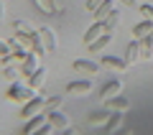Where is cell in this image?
<instances>
[{
	"label": "cell",
	"mask_w": 153,
	"mask_h": 135,
	"mask_svg": "<svg viewBox=\"0 0 153 135\" xmlns=\"http://www.w3.org/2000/svg\"><path fill=\"white\" fill-rule=\"evenodd\" d=\"M38 89H33L31 84H18V82H10V87L5 89V99L8 102H28L31 97H36Z\"/></svg>",
	"instance_id": "6da1fadb"
},
{
	"label": "cell",
	"mask_w": 153,
	"mask_h": 135,
	"mask_svg": "<svg viewBox=\"0 0 153 135\" xmlns=\"http://www.w3.org/2000/svg\"><path fill=\"white\" fill-rule=\"evenodd\" d=\"M44 105H46V99L44 97H38V94H36V97H31V99H28V102H23V110H21V117H33V115H41V112H44Z\"/></svg>",
	"instance_id": "7a4b0ae2"
},
{
	"label": "cell",
	"mask_w": 153,
	"mask_h": 135,
	"mask_svg": "<svg viewBox=\"0 0 153 135\" xmlns=\"http://www.w3.org/2000/svg\"><path fill=\"white\" fill-rule=\"evenodd\" d=\"M89 92H92V82L89 79H76V82L66 84V94H71V97H87Z\"/></svg>",
	"instance_id": "3957f363"
},
{
	"label": "cell",
	"mask_w": 153,
	"mask_h": 135,
	"mask_svg": "<svg viewBox=\"0 0 153 135\" xmlns=\"http://www.w3.org/2000/svg\"><path fill=\"white\" fill-rule=\"evenodd\" d=\"M71 69H74L76 74L92 76V79H94V74H100V64L97 61H89V59H76L74 64H71Z\"/></svg>",
	"instance_id": "277c9868"
},
{
	"label": "cell",
	"mask_w": 153,
	"mask_h": 135,
	"mask_svg": "<svg viewBox=\"0 0 153 135\" xmlns=\"http://www.w3.org/2000/svg\"><path fill=\"white\" fill-rule=\"evenodd\" d=\"M41 66V54H36V51H28L26 56H23V61H21V71H23V76H31L33 71Z\"/></svg>",
	"instance_id": "5b68a950"
},
{
	"label": "cell",
	"mask_w": 153,
	"mask_h": 135,
	"mask_svg": "<svg viewBox=\"0 0 153 135\" xmlns=\"http://www.w3.org/2000/svg\"><path fill=\"white\" fill-rule=\"evenodd\" d=\"M46 120H49V122H51V128H54V130H59V133H66V130L71 128L69 117H66V115H61L59 110H54V112H46Z\"/></svg>",
	"instance_id": "8992f818"
},
{
	"label": "cell",
	"mask_w": 153,
	"mask_h": 135,
	"mask_svg": "<svg viewBox=\"0 0 153 135\" xmlns=\"http://www.w3.org/2000/svg\"><path fill=\"white\" fill-rule=\"evenodd\" d=\"M38 38H41V43H44L46 54H54V51L59 49V41H56V33L51 31V28H38Z\"/></svg>",
	"instance_id": "52a82bcc"
},
{
	"label": "cell",
	"mask_w": 153,
	"mask_h": 135,
	"mask_svg": "<svg viewBox=\"0 0 153 135\" xmlns=\"http://www.w3.org/2000/svg\"><path fill=\"white\" fill-rule=\"evenodd\" d=\"M46 122H49V120H46V115H44V112H41V115H33V117H28L26 128H23V135H33V133H41Z\"/></svg>",
	"instance_id": "ba28073f"
},
{
	"label": "cell",
	"mask_w": 153,
	"mask_h": 135,
	"mask_svg": "<svg viewBox=\"0 0 153 135\" xmlns=\"http://www.w3.org/2000/svg\"><path fill=\"white\" fill-rule=\"evenodd\" d=\"M138 61H140V41L133 38V41L128 43V51H125V64L133 66V64H138Z\"/></svg>",
	"instance_id": "9c48e42d"
},
{
	"label": "cell",
	"mask_w": 153,
	"mask_h": 135,
	"mask_svg": "<svg viewBox=\"0 0 153 135\" xmlns=\"http://www.w3.org/2000/svg\"><path fill=\"white\" fill-rule=\"evenodd\" d=\"M100 66H105V69H110V71H125V69H128L125 59H115V56H110V54H105V56H102Z\"/></svg>",
	"instance_id": "30bf717a"
},
{
	"label": "cell",
	"mask_w": 153,
	"mask_h": 135,
	"mask_svg": "<svg viewBox=\"0 0 153 135\" xmlns=\"http://www.w3.org/2000/svg\"><path fill=\"white\" fill-rule=\"evenodd\" d=\"M110 115H112V110H100V112H89V117H87V122L92 125V128H105L107 125V120H110Z\"/></svg>",
	"instance_id": "8fae6325"
},
{
	"label": "cell",
	"mask_w": 153,
	"mask_h": 135,
	"mask_svg": "<svg viewBox=\"0 0 153 135\" xmlns=\"http://www.w3.org/2000/svg\"><path fill=\"white\" fill-rule=\"evenodd\" d=\"M102 33H110V31H107V28H105V23H102V21H94L92 26L87 28V33H84V43H87V46H89V43H92L94 38H100V36H102Z\"/></svg>",
	"instance_id": "7c38bea8"
},
{
	"label": "cell",
	"mask_w": 153,
	"mask_h": 135,
	"mask_svg": "<svg viewBox=\"0 0 153 135\" xmlns=\"http://www.w3.org/2000/svg\"><path fill=\"white\" fill-rule=\"evenodd\" d=\"M102 102H105L107 110H117V112H128V110H130V102H128L125 97H120V94H115V97H110V99H102Z\"/></svg>",
	"instance_id": "4fadbf2b"
},
{
	"label": "cell",
	"mask_w": 153,
	"mask_h": 135,
	"mask_svg": "<svg viewBox=\"0 0 153 135\" xmlns=\"http://www.w3.org/2000/svg\"><path fill=\"white\" fill-rule=\"evenodd\" d=\"M123 120H125V112L112 110V115H110V120H107V125H105V130H107V133H117V130L123 128Z\"/></svg>",
	"instance_id": "5bb4252c"
},
{
	"label": "cell",
	"mask_w": 153,
	"mask_h": 135,
	"mask_svg": "<svg viewBox=\"0 0 153 135\" xmlns=\"http://www.w3.org/2000/svg\"><path fill=\"white\" fill-rule=\"evenodd\" d=\"M148 33H153V21H146V18H143L138 26H133V38H138V41L146 38Z\"/></svg>",
	"instance_id": "9a60e30c"
},
{
	"label": "cell",
	"mask_w": 153,
	"mask_h": 135,
	"mask_svg": "<svg viewBox=\"0 0 153 135\" xmlns=\"http://www.w3.org/2000/svg\"><path fill=\"white\" fill-rule=\"evenodd\" d=\"M110 41H112V33H102L100 38H94V41L89 43V51H92V54H100V51H105L110 46Z\"/></svg>",
	"instance_id": "2e32d148"
},
{
	"label": "cell",
	"mask_w": 153,
	"mask_h": 135,
	"mask_svg": "<svg viewBox=\"0 0 153 135\" xmlns=\"http://www.w3.org/2000/svg\"><path fill=\"white\" fill-rule=\"evenodd\" d=\"M120 92H123V82L112 79V82H107L102 87V99H110V97H115V94H120Z\"/></svg>",
	"instance_id": "e0dca14e"
},
{
	"label": "cell",
	"mask_w": 153,
	"mask_h": 135,
	"mask_svg": "<svg viewBox=\"0 0 153 135\" xmlns=\"http://www.w3.org/2000/svg\"><path fill=\"white\" fill-rule=\"evenodd\" d=\"M28 84H31L33 89H41V87L46 84V69H44V66H38V69L28 76Z\"/></svg>",
	"instance_id": "ac0fdd59"
},
{
	"label": "cell",
	"mask_w": 153,
	"mask_h": 135,
	"mask_svg": "<svg viewBox=\"0 0 153 135\" xmlns=\"http://www.w3.org/2000/svg\"><path fill=\"white\" fill-rule=\"evenodd\" d=\"M13 31H16V33H23V36H36L38 28H33L28 21H21V18H18V21H13Z\"/></svg>",
	"instance_id": "d6986e66"
},
{
	"label": "cell",
	"mask_w": 153,
	"mask_h": 135,
	"mask_svg": "<svg viewBox=\"0 0 153 135\" xmlns=\"http://www.w3.org/2000/svg\"><path fill=\"white\" fill-rule=\"evenodd\" d=\"M112 10H115L112 0H105V3H102V5H100L97 10L92 13V16H94V21H105V18H107V16H110V13H112Z\"/></svg>",
	"instance_id": "ffe728a7"
},
{
	"label": "cell",
	"mask_w": 153,
	"mask_h": 135,
	"mask_svg": "<svg viewBox=\"0 0 153 135\" xmlns=\"http://www.w3.org/2000/svg\"><path fill=\"white\" fill-rule=\"evenodd\" d=\"M33 5H36L38 10L44 13V16H51V13H56V5H54V0H33Z\"/></svg>",
	"instance_id": "44dd1931"
},
{
	"label": "cell",
	"mask_w": 153,
	"mask_h": 135,
	"mask_svg": "<svg viewBox=\"0 0 153 135\" xmlns=\"http://www.w3.org/2000/svg\"><path fill=\"white\" fill-rule=\"evenodd\" d=\"M102 23H105V28H107V31H110V33H112V31H115V28H117V23H120V10H117V8H115V10H112V13H110V16H107V18H105V21H102Z\"/></svg>",
	"instance_id": "7402d4cb"
},
{
	"label": "cell",
	"mask_w": 153,
	"mask_h": 135,
	"mask_svg": "<svg viewBox=\"0 0 153 135\" xmlns=\"http://www.w3.org/2000/svg\"><path fill=\"white\" fill-rule=\"evenodd\" d=\"M23 71H18L16 66H5V69H3V76H5L8 79V84H10V82H18V76H21Z\"/></svg>",
	"instance_id": "603a6c76"
},
{
	"label": "cell",
	"mask_w": 153,
	"mask_h": 135,
	"mask_svg": "<svg viewBox=\"0 0 153 135\" xmlns=\"http://www.w3.org/2000/svg\"><path fill=\"white\" fill-rule=\"evenodd\" d=\"M61 102H64L61 97H49V99H46V105H44V112H54V110H59Z\"/></svg>",
	"instance_id": "cb8c5ba5"
},
{
	"label": "cell",
	"mask_w": 153,
	"mask_h": 135,
	"mask_svg": "<svg viewBox=\"0 0 153 135\" xmlns=\"http://www.w3.org/2000/svg\"><path fill=\"white\" fill-rule=\"evenodd\" d=\"M140 16L146 18V21H153V5H148V3H143V5H140Z\"/></svg>",
	"instance_id": "d4e9b609"
},
{
	"label": "cell",
	"mask_w": 153,
	"mask_h": 135,
	"mask_svg": "<svg viewBox=\"0 0 153 135\" xmlns=\"http://www.w3.org/2000/svg\"><path fill=\"white\" fill-rule=\"evenodd\" d=\"M102 3H105V0H87V10H89V13H94L100 5H102Z\"/></svg>",
	"instance_id": "484cf974"
},
{
	"label": "cell",
	"mask_w": 153,
	"mask_h": 135,
	"mask_svg": "<svg viewBox=\"0 0 153 135\" xmlns=\"http://www.w3.org/2000/svg\"><path fill=\"white\" fill-rule=\"evenodd\" d=\"M10 54V46H8V41H0V59L3 56H8Z\"/></svg>",
	"instance_id": "4316f807"
},
{
	"label": "cell",
	"mask_w": 153,
	"mask_h": 135,
	"mask_svg": "<svg viewBox=\"0 0 153 135\" xmlns=\"http://www.w3.org/2000/svg\"><path fill=\"white\" fill-rule=\"evenodd\" d=\"M5 21V5H3V0H0V23Z\"/></svg>",
	"instance_id": "83f0119b"
},
{
	"label": "cell",
	"mask_w": 153,
	"mask_h": 135,
	"mask_svg": "<svg viewBox=\"0 0 153 135\" xmlns=\"http://www.w3.org/2000/svg\"><path fill=\"white\" fill-rule=\"evenodd\" d=\"M146 41H148V46H151V51H153V33H148V36H146Z\"/></svg>",
	"instance_id": "f1b7e54d"
},
{
	"label": "cell",
	"mask_w": 153,
	"mask_h": 135,
	"mask_svg": "<svg viewBox=\"0 0 153 135\" xmlns=\"http://www.w3.org/2000/svg\"><path fill=\"white\" fill-rule=\"evenodd\" d=\"M120 3H123V5H130V8H133V5L138 3V0H120Z\"/></svg>",
	"instance_id": "f546056e"
}]
</instances>
